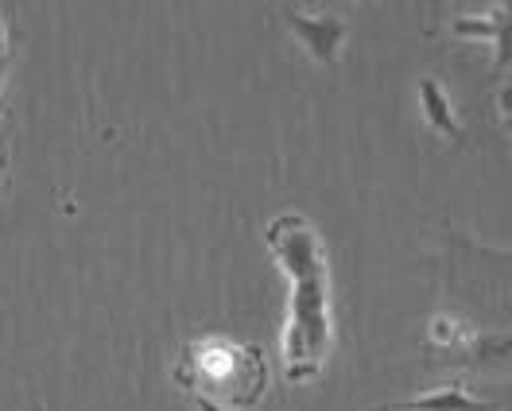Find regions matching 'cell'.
Here are the masks:
<instances>
[{
	"mask_svg": "<svg viewBox=\"0 0 512 411\" xmlns=\"http://www.w3.org/2000/svg\"><path fill=\"white\" fill-rule=\"evenodd\" d=\"M419 101H423L427 125L435 128V132H443V136H450V140H462V125L454 121V105H450V97L439 90L435 78H423V82H419Z\"/></svg>",
	"mask_w": 512,
	"mask_h": 411,
	"instance_id": "cell-7",
	"label": "cell"
},
{
	"mask_svg": "<svg viewBox=\"0 0 512 411\" xmlns=\"http://www.w3.org/2000/svg\"><path fill=\"white\" fill-rule=\"evenodd\" d=\"M384 411H501V404L493 400H478L466 392V384H443L439 392L431 396H419V400H396Z\"/></svg>",
	"mask_w": 512,
	"mask_h": 411,
	"instance_id": "cell-6",
	"label": "cell"
},
{
	"mask_svg": "<svg viewBox=\"0 0 512 411\" xmlns=\"http://www.w3.org/2000/svg\"><path fill=\"white\" fill-rule=\"evenodd\" d=\"M194 404H198V411H233V408H222V404H214V400H202V396H194Z\"/></svg>",
	"mask_w": 512,
	"mask_h": 411,
	"instance_id": "cell-8",
	"label": "cell"
},
{
	"mask_svg": "<svg viewBox=\"0 0 512 411\" xmlns=\"http://www.w3.org/2000/svg\"><path fill=\"white\" fill-rule=\"evenodd\" d=\"M280 16H284V24H288L291 32L299 35V43L311 51V59L322 66H334L338 63V55H342V43H346V35H350V24L346 20H338V16H307V12H299V8H280Z\"/></svg>",
	"mask_w": 512,
	"mask_h": 411,
	"instance_id": "cell-4",
	"label": "cell"
},
{
	"mask_svg": "<svg viewBox=\"0 0 512 411\" xmlns=\"http://www.w3.org/2000/svg\"><path fill=\"white\" fill-rule=\"evenodd\" d=\"M4 51H8V35H4V20H0V63H4Z\"/></svg>",
	"mask_w": 512,
	"mask_h": 411,
	"instance_id": "cell-9",
	"label": "cell"
},
{
	"mask_svg": "<svg viewBox=\"0 0 512 411\" xmlns=\"http://www.w3.org/2000/svg\"><path fill=\"white\" fill-rule=\"evenodd\" d=\"M0 167H4V156H0Z\"/></svg>",
	"mask_w": 512,
	"mask_h": 411,
	"instance_id": "cell-11",
	"label": "cell"
},
{
	"mask_svg": "<svg viewBox=\"0 0 512 411\" xmlns=\"http://www.w3.org/2000/svg\"><path fill=\"white\" fill-rule=\"evenodd\" d=\"M175 380L222 408H256L268 388L264 349L225 342V338L187 342L175 365Z\"/></svg>",
	"mask_w": 512,
	"mask_h": 411,
	"instance_id": "cell-1",
	"label": "cell"
},
{
	"mask_svg": "<svg viewBox=\"0 0 512 411\" xmlns=\"http://www.w3.org/2000/svg\"><path fill=\"white\" fill-rule=\"evenodd\" d=\"M264 241L272 245V253L280 260V268L291 276V284L299 280H311V276H322V245L319 233L303 222L299 214H284L268 225Z\"/></svg>",
	"mask_w": 512,
	"mask_h": 411,
	"instance_id": "cell-3",
	"label": "cell"
},
{
	"mask_svg": "<svg viewBox=\"0 0 512 411\" xmlns=\"http://www.w3.org/2000/svg\"><path fill=\"white\" fill-rule=\"evenodd\" d=\"M330 346V303H326V280L311 276L291 284V322L284 338V361L288 380L319 377L322 357Z\"/></svg>",
	"mask_w": 512,
	"mask_h": 411,
	"instance_id": "cell-2",
	"label": "cell"
},
{
	"mask_svg": "<svg viewBox=\"0 0 512 411\" xmlns=\"http://www.w3.org/2000/svg\"><path fill=\"white\" fill-rule=\"evenodd\" d=\"M4 70H8V66L0 63V90H4Z\"/></svg>",
	"mask_w": 512,
	"mask_h": 411,
	"instance_id": "cell-10",
	"label": "cell"
},
{
	"mask_svg": "<svg viewBox=\"0 0 512 411\" xmlns=\"http://www.w3.org/2000/svg\"><path fill=\"white\" fill-rule=\"evenodd\" d=\"M450 32L454 35H470V39H489L493 47H497V74L509 66L512 59V8L509 4H501L497 12H493V20H474V16H462V20H454L450 24Z\"/></svg>",
	"mask_w": 512,
	"mask_h": 411,
	"instance_id": "cell-5",
	"label": "cell"
}]
</instances>
